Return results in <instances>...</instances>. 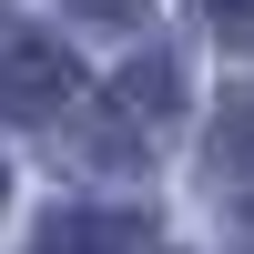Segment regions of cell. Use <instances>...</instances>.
Segmentation results:
<instances>
[{
    "label": "cell",
    "instance_id": "cell-1",
    "mask_svg": "<svg viewBox=\"0 0 254 254\" xmlns=\"http://www.w3.org/2000/svg\"><path fill=\"white\" fill-rule=\"evenodd\" d=\"M71 51L61 41H41V31H0V112L10 122H51L61 102H71Z\"/></svg>",
    "mask_w": 254,
    "mask_h": 254
},
{
    "label": "cell",
    "instance_id": "cell-2",
    "mask_svg": "<svg viewBox=\"0 0 254 254\" xmlns=\"http://www.w3.org/2000/svg\"><path fill=\"white\" fill-rule=\"evenodd\" d=\"M153 224L142 214H51L41 224V254H142Z\"/></svg>",
    "mask_w": 254,
    "mask_h": 254
},
{
    "label": "cell",
    "instance_id": "cell-3",
    "mask_svg": "<svg viewBox=\"0 0 254 254\" xmlns=\"http://www.w3.org/2000/svg\"><path fill=\"white\" fill-rule=\"evenodd\" d=\"M173 102H183L173 51H142V61H122V71H112V112H122V122H173Z\"/></svg>",
    "mask_w": 254,
    "mask_h": 254
},
{
    "label": "cell",
    "instance_id": "cell-4",
    "mask_svg": "<svg viewBox=\"0 0 254 254\" xmlns=\"http://www.w3.org/2000/svg\"><path fill=\"white\" fill-rule=\"evenodd\" d=\"M214 193H254V92L214 112Z\"/></svg>",
    "mask_w": 254,
    "mask_h": 254
},
{
    "label": "cell",
    "instance_id": "cell-5",
    "mask_svg": "<svg viewBox=\"0 0 254 254\" xmlns=\"http://www.w3.org/2000/svg\"><path fill=\"white\" fill-rule=\"evenodd\" d=\"M203 20H214L224 51H254V0H203Z\"/></svg>",
    "mask_w": 254,
    "mask_h": 254
},
{
    "label": "cell",
    "instance_id": "cell-6",
    "mask_svg": "<svg viewBox=\"0 0 254 254\" xmlns=\"http://www.w3.org/2000/svg\"><path fill=\"white\" fill-rule=\"evenodd\" d=\"M81 20H142V0H71Z\"/></svg>",
    "mask_w": 254,
    "mask_h": 254
},
{
    "label": "cell",
    "instance_id": "cell-7",
    "mask_svg": "<svg viewBox=\"0 0 254 254\" xmlns=\"http://www.w3.org/2000/svg\"><path fill=\"white\" fill-rule=\"evenodd\" d=\"M244 254H254V244H244Z\"/></svg>",
    "mask_w": 254,
    "mask_h": 254
}]
</instances>
